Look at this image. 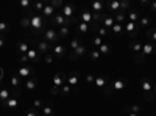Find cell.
Masks as SVG:
<instances>
[{
	"instance_id": "30bf717a",
	"label": "cell",
	"mask_w": 156,
	"mask_h": 116,
	"mask_svg": "<svg viewBox=\"0 0 156 116\" xmlns=\"http://www.w3.org/2000/svg\"><path fill=\"white\" fill-rule=\"evenodd\" d=\"M37 52L39 54H42V55H47V54H50L51 52V47H53V46H51V44H48V43H45L44 39L42 41H37Z\"/></svg>"
},
{
	"instance_id": "3957f363",
	"label": "cell",
	"mask_w": 156,
	"mask_h": 116,
	"mask_svg": "<svg viewBox=\"0 0 156 116\" xmlns=\"http://www.w3.org/2000/svg\"><path fill=\"white\" fill-rule=\"evenodd\" d=\"M78 80H80V72H78V71H72V72L67 75L66 83L72 86V91H78V88H76V86H78Z\"/></svg>"
},
{
	"instance_id": "d6986e66",
	"label": "cell",
	"mask_w": 156,
	"mask_h": 116,
	"mask_svg": "<svg viewBox=\"0 0 156 116\" xmlns=\"http://www.w3.org/2000/svg\"><path fill=\"white\" fill-rule=\"evenodd\" d=\"M108 83V75H97L95 77V86L97 88H105Z\"/></svg>"
},
{
	"instance_id": "9f6ffc18",
	"label": "cell",
	"mask_w": 156,
	"mask_h": 116,
	"mask_svg": "<svg viewBox=\"0 0 156 116\" xmlns=\"http://www.w3.org/2000/svg\"><path fill=\"white\" fill-rule=\"evenodd\" d=\"M3 77H5V69H3V68H0V85H2Z\"/></svg>"
},
{
	"instance_id": "bcb514c9",
	"label": "cell",
	"mask_w": 156,
	"mask_h": 116,
	"mask_svg": "<svg viewBox=\"0 0 156 116\" xmlns=\"http://www.w3.org/2000/svg\"><path fill=\"white\" fill-rule=\"evenodd\" d=\"M8 30H9V25H8L6 22H0V33H2V35H5Z\"/></svg>"
},
{
	"instance_id": "c3c4849f",
	"label": "cell",
	"mask_w": 156,
	"mask_h": 116,
	"mask_svg": "<svg viewBox=\"0 0 156 116\" xmlns=\"http://www.w3.org/2000/svg\"><path fill=\"white\" fill-rule=\"evenodd\" d=\"M20 6L25 8V11H27V9L31 8V2H30V0H20Z\"/></svg>"
},
{
	"instance_id": "5bb4252c",
	"label": "cell",
	"mask_w": 156,
	"mask_h": 116,
	"mask_svg": "<svg viewBox=\"0 0 156 116\" xmlns=\"http://www.w3.org/2000/svg\"><path fill=\"white\" fill-rule=\"evenodd\" d=\"M140 88H142V91H144V93L153 91V83H151V80L148 79V77H144V79L140 80Z\"/></svg>"
},
{
	"instance_id": "6125c7cd",
	"label": "cell",
	"mask_w": 156,
	"mask_h": 116,
	"mask_svg": "<svg viewBox=\"0 0 156 116\" xmlns=\"http://www.w3.org/2000/svg\"><path fill=\"white\" fill-rule=\"evenodd\" d=\"M153 93H154V94H156V83H154V85H153Z\"/></svg>"
},
{
	"instance_id": "db71d44e",
	"label": "cell",
	"mask_w": 156,
	"mask_h": 116,
	"mask_svg": "<svg viewBox=\"0 0 156 116\" xmlns=\"http://www.w3.org/2000/svg\"><path fill=\"white\" fill-rule=\"evenodd\" d=\"M86 82H87V83H94V82H95V75H92V74L86 75Z\"/></svg>"
},
{
	"instance_id": "9c48e42d",
	"label": "cell",
	"mask_w": 156,
	"mask_h": 116,
	"mask_svg": "<svg viewBox=\"0 0 156 116\" xmlns=\"http://www.w3.org/2000/svg\"><path fill=\"white\" fill-rule=\"evenodd\" d=\"M66 80H67V75L64 72H58V74L53 75V86L55 88H61L64 83H66Z\"/></svg>"
},
{
	"instance_id": "ac0fdd59",
	"label": "cell",
	"mask_w": 156,
	"mask_h": 116,
	"mask_svg": "<svg viewBox=\"0 0 156 116\" xmlns=\"http://www.w3.org/2000/svg\"><path fill=\"white\" fill-rule=\"evenodd\" d=\"M41 113H42V116H55V110H53V105L50 104H45L42 108H41Z\"/></svg>"
},
{
	"instance_id": "cb8c5ba5",
	"label": "cell",
	"mask_w": 156,
	"mask_h": 116,
	"mask_svg": "<svg viewBox=\"0 0 156 116\" xmlns=\"http://www.w3.org/2000/svg\"><path fill=\"white\" fill-rule=\"evenodd\" d=\"M17 104H19L17 96H14V97H9L6 102H3V105H5V107H8V108H16V107H17Z\"/></svg>"
},
{
	"instance_id": "816d5d0a",
	"label": "cell",
	"mask_w": 156,
	"mask_h": 116,
	"mask_svg": "<svg viewBox=\"0 0 156 116\" xmlns=\"http://www.w3.org/2000/svg\"><path fill=\"white\" fill-rule=\"evenodd\" d=\"M108 35H109L108 28H105V27H100V28H98V36L103 38V36H108Z\"/></svg>"
},
{
	"instance_id": "f1b7e54d",
	"label": "cell",
	"mask_w": 156,
	"mask_h": 116,
	"mask_svg": "<svg viewBox=\"0 0 156 116\" xmlns=\"http://www.w3.org/2000/svg\"><path fill=\"white\" fill-rule=\"evenodd\" d=\"M20 25H22V28H25V30H30V28H31L30 17H28V16H23V17H22V21H20Z\"/></svg>"
},
{
	"instance_id": "be15d7a7",
	"label": "cell",
	"mask_w": 156,
	"mask_h": 116,
	"mask_svg": "<svg viewBox=\"0 0 156 116\" xmlns=\"http://www.w3.org/2000/svg\"><path fill=\"white\" fill-rule=\"evenodd\" d=\"M0 35H2V33H0Z\"/></svg>"
},
{
	"instance_id": "8992f818",
	"label": "cell",
	"mask_w": 156,
	"mask_h": 116,
	"mask_svg": "<svg viewBox=\"0 0 156 116\" xmlns=\"http://www.w3.org/2000/svg\"><path fill=\"white\" fill-rule=\"evenodd\" d=\"M76 13H78L76 8H75L73 5H70V3H64V6H62V9H61V14H62L64 17H67V19L73 17Z\"/></svg>"
},
{
	"instance_id": "ba28073f",
	"label": "cell",
	"mask_w": 156,
	"mask_h": 116,
	"mask_svg": "<svg viewBox=\"0 0 156 116\" xmlns=\"http://www.w3.org/2000/svg\"><path fill=\"white\" fill-rule=\"evenodd\" d=\"M86 47L81 44V46H78L75 50H70V54H69V58L70 60H76V58H80V57H84L86 55Z\"/></svg>"
},
{
	"instance_id": "f6af8a7d",
	"label": "cell",
	"mask_w": 156,
	"mask_h": 116,
	"mask_svg": "<svg viewBox=\"0 0 156 116\" xmlns=\"http://www.w3.org/2000/svg\"><path fill=\"white\" fill-rule=\"evenodd\" d=\"M53 61H55V57L51 55V54H47V55H44V63H45V64H51Z\"/></svg>"
},
{
	"instance_id": "52a82bcc",
	"label": "cell",
	"mask_w": 156,
	"mask_h": 116,
	"mask_svg": "<svg viewBox=\"0 0 156 116\" xmlns=\"http://www.w3.org/2000/svg\"><path fill=\"white\" fill-rule=\"evenodd\" d=\"M126 85H128V80L125 77H119V79H115L111 83V88H112V91H120V89L126 88Z\"/></svg>"
},
{
	"instance_id": "44dd1931",
	"label": "cell",
	"mask_w": 156,
	"mask_h": 116,
	"mask_svg": "<svg viewBox=\"0 0 156 116\" xmlns=\"http://www.w3.org/2000/svg\"><path fill=\"white\" fill-rule=\"evenodd\" d=\"M126 17L129 19V22H134V24H136V22L140 19V14H139L136 9H131V11H128V13H126Z\"/></svg>"
},
{
	"instance_id": "e575fe53",
	"label": "cell",
	"mask_w": 156,
	"mask_h": 116,
	"mask_svg": "<svg viewBox=\"0 0 156 116\" xmlns=\"http://www.w3.org/2000/svg\"><path fill=\"white\" fill-rule=\"evenodd\" d=\"M153 24V19L151 17H140L139 19V25L140 27H148V25Z\"/></svg>"
},
{
	"instance_id": "74e56055",
	"label": "cell",
	"mask_w": 156,
	"mask_h": 116,
	"mask_svg": "<svg viewBox=\"0 0 156 116\" xmlns=\"http://www.w3.org/2000/svg\"><path fill=\"white\" fill-rule=\"evenodd\" d=\"M90 41H92V46H94L95 49H98V47L103 44V38H101V36H94Z\"/></svg>"
},
{
	"instance_id": "d6a6232c",
	"label": "cell",
	"mask_w": 156,
	"mask_h": 116,
	"mask_svg": "<svg viewBox=\"0 0 156 116\" xmlns=\"http://www.w3.org/2000/svg\"><path fill=\"white\" fill-rule=\"evenodd\" d=\"M100 52H98V49H90V52H89V57L90 60H94V61H98L100 60Z\"/></svg>"
},
{
	"instance_id": "8d00e7d4",
	"label": "cell",
	"mask_w": 156,
	"mask_h": 116,
	"mask_svg": "<svg viewBox=\"0 0 156 116\" xmlns=\"http://www.w3.org/2000/svg\"><path fill=\"white\" fill-rule=\"evenodd\" d=\"M69 27H61L59 28V32H58V35H59V39H64V38H67L69 36Z\"/></svg>"
},
{
	"instance_id": "277c9868",
	"label": "cell",
	"mask_w": 156,
	"mask_h": 116,
	"mask_svg": "<svg viewBox=\"0 0 156 116\" xmlns=\"http://www.w3.org/2000/svg\"><path fill=\"white\" fill-rule=\"evenodd\" d=\"M100 24H101L105 28L109 30L112 25L115 24V19H114V16L109 14V13H101V21H100Z\"/></svg>"
},
{
	"instance_id": "91938a15",
	"label": "cell",
	"mask_w": 156,
	"mask_h": 116,
	"mask_svg": "<svg viewBox=\"0 0 156 116\" xmlns=\"http://www.w3.org/2000/svg\"><path fill=\"white\" fill-rule=\"evenodd\" d=\"M150 5V2H147V0H142L140 2V6H148Z\"/></svg>"
},
{
	"instance_id": "ffe728a7",
	"label": "cell",
	"mask_w": 156,
	"mask_h": 116,
	"mask_svg": "<svg viewBox=\"0 0 156 116\" xmlns=\"http://www.w3.org/2000/svg\"><path fill=\"white\" fill-rule=\"evenodd\" d=\"M90 8H92V13H105V3L103 2H92Z\"/></svg>"
},
{
	"instance_id": "94428289",
	"label": "cell",
	"mask_w": 156,
	"mask_h": 116,
	"mask_svg": "<svg viewBox=\"0 0 156 116\" xmlns=\"http://www.w3.org/2000/svg\"><path fill=\"white\" fill-rule=\"evenodd\" d=\"M128 116H139L137 113H128Z\"/></svg>"
},
{
	"instance_id": "d4e9b609",
	"label": "cell",
	"mask_w": 156,
	"mask_h": 116,
	"mask_svg": "<svg viewBox=\"0 0 156 116\" xmlns=\"http://www.w3.org/2000/svg\"><path fill=\"white\" fill-rule=\"evenodd\" d=\"M27 57H28L30 61H37V60H41V57H39V52H37V50H33V49L28 50Z\"/></svg>"
},
{
	"instance_id": "603a6c76",
	"label": "cell",
	"mask_w": 156,
	"mask_h": 116,
	"mask_svg": "<svg viewBox=\"0 0 156 116\" xmlns=\"http://www.w3.org/2000/svg\"><path fill=\"white\" fill-rule=\"evenodd\" d=\"M37 79L33 75V77H30V79H27V82H25V88H28V89H36V86H37Z\"/></svg>"
},
{
	"instance_id": "7402d4cb",
	"label": "cell",
	"mask_w": 156,
	"mask_h": 116,
	"mask_svg": "<svg viewBox=\"0 0 156 116\" xmlns=\"http://www.w3.org/2000/svg\"><path fill=\"white\" fill-rule=\"evenodd\" d=\"M53 13H55V8L51 6L50 3H47L45 8L42 9V16H44V17H53V16H55Z\"/></svg>"
},
{
	"instance_id": "836d02e7",
	"label": "cell",
	"mask_w": 156,
	"mask_h": 116,
	"mask_svg": "<svg viewBox=\"0 0 156 116\" xmlns=\"http://www.w3.org/2000/svg\"><path fill=\"white\" fill-rule=\"evenodd\" d=\"M145 58H147V57H145L144 54L139 52V54L134 55V63H136V64H144V63H145Z\"/></svg>"
},
{
	"instance_id": "f546056e",
	"label": "cell",
	"mask_w": 156,
	"mask_h": 116,
	"mask_svg": "<svg viewBox=\"0 0 156 116\" xmlns=\"http://www.w3.org/2000/svg\"><path fill=\"white\" fill-rule=\"evenodd\" d=\"M9 99V89H6V88H3V89H0V102H6Z\"/></svg>"
},
{
	"instance_id": "4dcf8cb0",
	"label": "cell",
	"mask_w": 156,
	"mask_h": 116,
	"mask_svg": "<svg viewBox=\"0 0 156 116\" xmlns=\"http://www.w3.org/2000/svg\"><path fill=\"white\" fill-rule=\"evenodd\" d=\"M70 91H72V86H70V85H67V83H64V85L59 88V93H61L62 96H69V94H70Z\"/></svg>"
},
{
	"instance_id": "5b68a950",
	"label": "cell",
	"mask_w": 156,
	"mask_h": 116,
	"mask_svg": "<svg viewBox=\"0 0 156 116\" xmlns=\"http://www.w3.org/2000/svg\"><path fill=\"white\" fill-rule=\"evenodd\" d=\"M17 77H27V79H30V77L34 75V69L31 66H20L19 69H16V74Z\"/></svg>"
},
{
	"instance_id": "7bdbcfd3",
	"label": "cell",
	"mask_w": 156,
	"mask_h": 116,
	"mask_svg": "<svg viewBox=\"0 0 156 116\" xmlns=\"http://www.w3.org/2000/svg\"><path fill=\"white\" fill-rule=\"evenodd\" d=\"M50 5L53 6V8H61L64 6V2H61V0H50Z\"/></svg>"
},
{
	"instance_id": "6f0895ef",
	"label": "cell",
	"mask_w": 156,
	"mask_h": 116,
	"mask_svg": "<svg viewBox=\"0 0 156 116\" xmlns=\"http://www.w3.org/2000/svg\"><path fill=\"white\" fill-rule=\"evenodd\" d=\"M5 46V35H0V49Z\"/></svg>"
},
{
	"instance_id": "f907efd6",
	"label": "cell",
	"mask_w": 156,
	"mask_h": 116,
	"mask_svg": "<svg viewBox=\"0 0 156 116\" xmlns=\"http://www.w3.org/2000/svg\"><path fill=\"white\" fill-rule=\"evenodd\" d=\"M17 63L23 64V66H27V63H30V60H28V57H27V55H22V57H19Z\"/></svg>"
},
{
	"instance_id": "7dc6e473",
	"label": "cell",
	"mask_w": 156,
	"mask_h": 116,
	"mask_svg": "<svg viewBox=\"0 0 156 116\" xmlns=\"http://www.w3.org/2000/svg\"><path fill=\"white\" fill-rule=\"evenodd\" d=\"M11 85L14 86V88H19V86H20V79H19L17 75H14V77L11 79Z\"/></svg>"
},
{
	"instance_id": "9a60e30c",
	"label": "cell",
	"mask_w": 156,
	"mask_h": 116,
	"mask_svg": "<svg viewBox=\"0 0 156 116\" xmlns=\"http://www.w3.org/2000/svg\"><path fill=\"white\" fill-rule=\"evenodd\" d=\"M142 46H144V44H142L140 41H137V39H131V41L128 43V49H129V50H133L134 54L142 52Z\"/></svg>"
},
{
	"instance_id": "680465c9",
	"label": "cell",
	"mask_w": 156,
	"mask_h": 116,
	"mask_svg": "<svg viewBox=\"0 0 156 116\" xmlns=\"http://www.w3.org/2000/svg\"><path fill=\"white\" fill-rule=\"evenodd\" d=\"M148 6H150V11H154L156 13V2H151Z\"/></svg>"
},
{
	"instance_id": "4fadbf2b",
	"label": "cell",
	"mask_w": 156,
	"mask_h": 116,
	"mask_svg": "<svg viewBox=\"0 0 156 116\" xmlns=\"http://www.w3.org/2000/svg\"><path fill=\"white\" fill-rule=\"evenodd\" d=\"M142 54H144L145 57L147 55H151V54H156V44L151 43V41L145 43L144 46H142Z\"/></svg>"
},
{
	"instance_id": "d590c367",
	"label": "cell",
	"mask_w": 156,
	"mask_h": 116,
	"mask_svg": "<svg viewBox=\"0 0 156 116\" xmlns=\"http://www.w3.org/2000/svg\"><path fill=\"white\" fill-rule=\"evenodd\" d=\"M98 52H100L101 55H108V54L111 52V47H109L108 44H105V43H103V44L98 47Z\"/></svg>"
},
{
	"instance_id": "11a10c76",
	"label": "cell",
	"mask_w": 156,
	"mask_h": 116,
	"mask_svg": "<svg viewBox=\"0 0 156 116\" xmlns=\"http://www.w3.org/2000/svg\"><path fill=\"white\" fill-rule=\"evenodd\" d=\"M50 94H51V96H58V94H59V88L51 86V89H50Z\"/></svg>"
},
{
	"instance_id": "f5cc1de1",
	"label": "cell",
	"mask_w": 156,
	"mask_h": 116,
	"mask_svg": "<svg viewBox=\"0 0 156 116\" xmlns=\"http://www.w3.org/2000/svg\"><path fill=\"white\" fill-rule=\"evenodd\" d=\"M144 96H145V99H147L148 102H151V100H154V97H156V94H154L153 91H150V93H144Z\"/></svg>"
},
{
	"instance_id": "6da1fadb",
	"label": "cell",
	"mask_w": 156,
	"mask_h": 116,
	"mask_svg": "<svg viewBox=\"0 0 156 116\" xmlns=\"http://www.w3.org/2000/svg\"><path fill=\"white\" fill-rule=\"evenodd\" d=\"M42 38H44L45 43H48V44H51V46H55V44L59 43V35H58V32H55L53 28H47V32L44 33Z\"/></svg>"
},
{
	"instance_id": "e0dca14e",
	"label": "cell",
	"mask_w": 156,
	"mask_h": 116,
	"mask_svg": "<svg viewBox=\"0 0 156 116\" xmlns=\"http://www.w3.org/2000/svg\"><path fill=\"white\" fill-rule=\"evenodd\" d=\"M87 32H89V25H87V24H84V22H81V21L76 24V36H78V38H80L81 35H86Z\"/></svg>"
},
{
	"instance_id": "7a4b0ae2",
	"label": "cell",
	"mask_w": 156,
	"mask_h": 116,
	"mask_svg": "<svg viewBox=\"0 0 156 116\" xmlns=\"http://www.w3.org/2000/svg\"><path fill=\"white\" fill-rule=\"evenodd\" d=\"M51 55H53L55 58H64V57H67V49L66 46H64L62 43H58L55 44L53 47H51Z\"/></svg>"
},
{
	"instance_id": "ab89813d",
	"label": "cell",
	"mask_w": 156,
	"mask_h": 116,
	"mask_svg": "<svg viewBox=\"0 0 156 116\" xmlns=\"http://www.w3.org/2000/svg\"><path fill=\"white\" fill-rule=\"evenodd\" d=\"M129 6H131V3L128 2V0H123V2H120V13H128V9H129Z\"/></svg>"
},
{
	"instance_id": "1f68e13d",
	"label": "cell",
	"mask_w": 156,
	"mask_h": 116,
	"mask_svg": "<svg viewBox=\"0 0 156 116\" xmlns=\"http://www.w3.org/2000/svg\"><path fill=\"white\" fill-rule=\"evenodd\" d=\"M125 111L128 113H140V105H125Z\"/></svg>"
},
{
	"instance_id": "ee69618b",
	"label": "cell",
	"mask_w": 156,
	"mask_h": 116,
	"mask_svg": "<svg viewBox=\"0 0 156 116\" xmlns=\"http://www.w3.org/2000/svg\"><path fill=\"white\" fill-rule=\"evenodd\" d=\"M25 116H39V111L34 107H31V108H28L27 111H25Z\"/></svg>"
},
{
	"instance_id": "2e32d148",
	"label": "cell",
	"mask_w": 156,
	"mask_h": 116,
	"mask_svg": "<svg viewBox=\"0 0 156 116\" xmlns=\"http://www.w3.org/2000/svg\"><path fill=\"white\" fill-rule=\"evenodd\" d=\"M78 16H80V21H81V22H84V24H87V25L92 22V11H89V9H83Z\"/></svg>"
},
{
	"instance_id": "f35d334b",
	"label": "cell",
	"mask_w": 156,
	"mask_h": 116,
	"mask_svg": "<svg viewBox=\"0 0 156 116\" xmlns=\"http://www.w3.org/2000/svg\"><path fill=\"white\" fill-rule=\"evenodd\" d=\"M78 46H81V38H72V41H70V49L72 50H75Z\"/></svg>"
},
{
	"instance_id": "484cf974",
	"label": "cell",
	"mask_w": 156,
	"mask_h": 116,
	"mask_svg": "<svg viewBox=\"0 0 156 116\" xmlns=\"http://www.w3.org/2000/svg\"><path fill=\"white\" fill-rule=\"evenodd\" d=\"M123 28H125V32H126V33H129V35H131L133 32H136V30L139 28V25H137V24H134V22H128V24L125 25Z\"/></svg>"
},
{
	"instance_id": "7c38bea8",
	"label": "cell",
	"mask_w": 156,
	"mask_h": 116,
	"mask_svg": "<svg viewBox=\"0 0 156 116\" xmlns=\"http://www.w3.org/2000/svg\"><path fill=\"white\" fill-rule=\"evenodd\" d=\"M30 50V46H28V41H19L16 44V52L22 57V55H27Z\"/></svg>"
},
{
	"instance_id": "681fc988",
	"label": "cell",
	"mask_w": 156,
	"mask_h": 116,
	"mask_svg": "<svg viewBox=\"0 0 156 116\" xmlns=\"http://www.w3.org/2000/svg\"><path fill=\"white\" fill-rule=\"evenodd\" d=\"M33 107H34L36 110H37V108H42V107H44V102H42L41 99H34V100H33Z\"/></svg>"
},
{
	"instance_id": "4316f807",
	"label": "cell",
	"mask_w": 156,
	"mask_h": 116,
	"mask_svg": "<svg viewBox=\"0 0 156 116\" xmlns=\"http://www.w3.org/2000/svg\"><path fill=\"white\" fill-rule=\"evenodd\" d=\"M111 32H112V35L119 36V35L123 32V25H122V24H114L112 27H111Z\"/></svg>"
},
{
	"instance_id": "b9f144b4",
	"label": "cell",
	"mask_w": 156,
	"mask_h": 116,
	"mask_svg": "<svg viewBox=\"0 0 156 116\" xmlns=\"http://www.w3.org/2000/svg\"><path fill=\"white\" fill-rule=\"evenodd\" d=\"M44 8H45V3H44V2H36V3H33V9H34V13H39V11L42 13Z\"/></svg>"
},
{
	"instance_id": "60d3db41",
	"label": "cell",
	"mask_w": 156,
	"mask_h": 116,
	"mask_svg": "<svg viewBox=\"0 0 156 116\" xmlns=\"http://www.w3.org/2000/svg\"><path fill=\"white\" fill-rule=\"evenodd\" d=\"M114 19H115V24H123L126 19V14L125 13H119V14H114Z\"/></svg>"
},
{
	"instance_id": "83f0119b",
	"label": "cell",
	"mask_w": 156,
	"mask_h": 116,
	"mask_svg": "<svg viewBox=\"0 0 156 116\" xmlns=\"http://www.w3.org/2000/svg\"><path fill=\"white\" fill-rule=\"evenodd\" d=\"M147 38L151 41V43H156V27H151V28H148L147 30Z\"/></svg>"
},
{
	"instance_id": "8fae6325",
	"label": "cell",
	"mask_w": 156,
	"mask_h": 116,
	"mask_svg": "<svg viewBox=\"0 0 156 116\" xmlns=\"http://www.w3.org/2000/svg\"><path fill=\"white\" fill-rule=\"evenodd\" d=\"M105 6L109 9V14H111V16L119 14V13H120V2H117V0H111V2L106 3Z\"/></svg>"
}]
</instances>
